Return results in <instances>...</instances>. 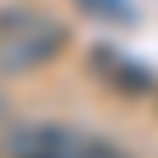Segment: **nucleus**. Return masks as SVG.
Wrapping results in <instances>:
<instances>
[{
    "label": "nucleus",
    "mask_w": 158,
    "mask_h": 158,
    "mask_svg": "<svg viewBox=\"0 0 158 158\" xmlns=\"http://www.w3.org/2000/svg\"><path fill=\"white\" fill-rule=\"evenodd\" d=\"M70 33L60 19L14 5V10H0V74H33L42 65H51L65 51Z\"/></svg>",
    "instance_id": "nucleus-1"
},
{
    "label": "nucleus",
    "mask_w": 158,
    "mask_h": 158,
    "mask_svg": "<svg viewBox=\"0 0 158 158\" xmlns=\"http://www.w3.org/2000/svg\"><path fill=\"white\" fill-rule=\"evenodd\" d=\"M79 139L70 126L56 121H28L10 130V158H74Z\"/></svg>",
    "instance_id": "nucleus-2"
},
{
    "label": "nucleus",
    "mask_w": 158,
    "mask_h": 158,
    "mask_svg": "<svg viewBox=\"0 0 158 158\" xmlns=\"http://www.w3.org/2000/svg\"><path fill=\"white\" fill-rule=\"evenodd\" d=\"M89 65H93V74L102 79V84H107V89H116L121 98H139V93H149V89H153V74H149L144 65H135L130 56L112 51V47H98V51L89 56Z\"/></svg>",
    "instance_id": "nucleus-3"
},
{
    "label": "nucleus",
    "mask_w": 158,
    "mask_h": 158,
    "mask_svg": "<svg viewBox=\"0 0 158 158\" xmlns=\"http://www.w3.org/2000/svg\"><path fill=\"white\" fill-rule=\"evenodd\" d=\"M74 158H126V153L112 149V144H102V139H89V144L79 139V153H74Z\"/></svg>",
    "instance_id": "nucleus-4"
},
{
    "label": "nucleus",
    "mask_w": 158,
    "mask_h": 158,
    "mask_svg": "<svg viewBox=\"0 0 158 158\" xmlns=\"http://www.w3.org/2000/svg\"><path fill=\"white\" fill-rule=\"evenodd\" d=\"M84 5H93V10H102V14H112L116 23H121V19H130V5H126V0H84Z\"/></svg>",
    "instance_id": "nucleus-5"
}]
</instances>
